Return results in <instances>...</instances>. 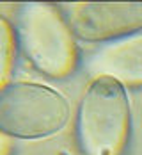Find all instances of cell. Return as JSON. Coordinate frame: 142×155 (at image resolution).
I'll use <instances>...</instances> for the list:
<instances>
[{"label":"cell","instance_id":"cell-1","mask_svg":"<svg viewBox=\"0 0 142 155\" xmlns=\"http://www.w3.org/2000/svg\"><path fill=\"white\" fill-rule=\"evenodd\" d=\"M75 130L84 155H125L131 141L126 87L110 77H93L78 104Z\"/></svg>","mask_w":142,"mask_h":155},{"label":"cell","instance_id":"cell-2","mask_svg":"<svg viewBox=\"0 0 142 155\" xmlns=\"http://www.w3.org/2000/svg\"><path fill=\"white\" fill-rule=\"evenodd\" d=\"M18 45L36 71L53 80L73 77L80 66V48L62 5L25 4L18 13Z\"/></svg>","mask_w":142,"mask_h":155},{"label":"cell","instance_id":"cell-3","mask_svg":"<svg viewBox=\"0 0 142 155\" xmlns=\"http://www.w3.org/2000/svg\"><path fill=\"white\" fill-rule=\"evenodd\" d=\"M69 120V100L46 84L13 80L0 91V132L11 139L53 137L68 127Z\"/></svg>","mask_w":142,"mask_h":155},{"label":"cell","instance_id":"cell-4","mask_svg":"<svg viewBox=\"0 0 142 155\" xmlns=\"http://www.w3.org/2000/svg\"><path fill=\"white\" fill-rule=\"evenodd\" d=\"M75 38L112 43L142 32V2H77L62 5Z\"/></svg>","mask_w":142,"mask_h":155},{"label":"cell","instance_id":"cell-5","mask_svg":"<svg viewBox=\"0 0 142 155\" xmlns=\"http://www.w3.org/2000/svg\"><path fill=\"white\" fill-rule=\"evenodd\" d=\"M87 71L110 77L126 89H142V32L107 43L89 57Z\"/></svg>","mask_w":142,"mask_h":155},{"label":"cell","instance_id":"cell-6","mask_svg":"<svg viewBox=\"0 0 142 155\" xmlns=\"http://www.w3.org/2000/svg\"><path fill=\"white\" fill-rule=\"evenodd\" d=\"M18 36L16 27L0 15V91L7 87L13 80V73L16 68V57H18Z\"/></svg>","mask_w":142,"mask_h":155},{"label":"cell","instance_id":"cell-7","mask_svg":"<svg viewBox=\"0 0 142 155\" xmlns=\"http://www.w3.org/2000/svg\"><path fill=\"white\" fill-rule=\"evenodd\" d=\"M0 155H14V143L0 132Z\"/></svg>","mask_w":142,"mask_h":155}]
</instances>
